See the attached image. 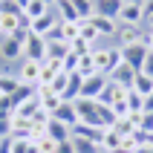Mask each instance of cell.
<instances>
[{"label":"cell","mask_w":153,"mask_h":153,"mask_svg":"<svg viewBox=\"0 0 153 153\" xmlns=\"http://www.w3.org/2000/svg\"><path fill=\"white\" fill-rule=\"evenodd\" d=\"M52 9L43 3V0H29L26 3V9H23V15H26V20L32 23V20H38V17H43V15H49Z\"/></svg>","instance_id":"cell-21"},{"label":"cell","mask_w":153,"mask_h":153,"mask_svg":"<svg viewBox=\"0 0 153 153\" xmlns=\"http://www.w3.org/2000/svg\"><path fill=\"white\" fill-rule=\"evenodd\" d=\"M72 147H75V153H101L98 145L87 142V139H78V136H72Z\"/></svg>","instance_id":"cell-27"},{"label":"cell","mask_w":153,"mask_h":153,"mask_svg":"<svg viewBox=\"0 0 153 153\" xmlns=\"http://www.w3.org/2000/svg\"><path fill=\"white\" fill-rule=\"evenodd\" d=\"M0 38H3V15H0Z\"/></svg>","instance_id":"cell-49"},{"label":"cell","mask_w":153,"mask_h":153,"mask_svg":"<svg viewBox=\"0 0 153 153\" xmlns=\"http://www.w3.org/2000/svg\"><path fill=\"white\" fill-rule=\"evenodd\" d=\"M145 41V26H121L119 23V35H116V43L121 49L124 46H133V43H142Z\"/></svg>","instance_id":"cell-7"},{"label":"cell","mask_w":153,"mask_h":153,"mask_svg":"<svg viewBox=\"0 0 153 153\" xmlns=\"http://www.w3.org/2000/svg\"><path fill=\"white\" fill-rule=\"evenodd\" d=\"M46 136L55 139V142H67V139H72V127L64 124V121H58V119H49V124H46Z\"/></svg>","instance_id":"cell-19"},{"label":"cell","mask_w":153,"mask_h":153,"mask_svg":"<svg viewBox=\"0 0 153 153\" xmlns=\"http://www.w3.org/2000/svg\"><path fill=\"white\" fill-rule=\"evenodd\" d=\"M0 58L9 61V64H17V61H23V43L15 41L12 35L0 38Z\"/></svg>","instance_id":"cell-6"},{"label":"cell","mask_w":153,"mask_h":153,"mask_svg":"<svg viewBox=\"0 0 153 153\" xmlns=\"http://www.w3.org/2000/svg\"><path fill=\"white\" fill-rule=\"evenodd\" d=\"M116 130H119L121 136H133V133L139 130V124L130 119V116H124V119H116Z\"/></svg>","instance_id":"cell-26"},{"label":"cell","mask_w":153,"mask_h":153,"mask_svg":"<svg viewBox=\"0 0 153 153\" xmlns=\"http://www.w3.org/2000/svg\"><path fill=\"white\" fill-rule=\"evenodd\" d=\"M139 127L145 130V133H153V113H142V121H139Z\"/></svg>","instance_id":"cell-38"},{"label":"cell","mask_w":153,"mask_h":153,"mask_svg":"<svg viewBox=\"0 0 153 153\" xmlns=\"http://www.w3.org/2000/svg\"><path fill=\"white\" fill-rule=\"evenodd\" d=\"M78 61H81V55L78 52H69L67 58H64V72H78Z\"/></svg>","instance_id":"cell-33"},{"label":"cell","mask_w":153,"mask_h":153,"mask_svg":"<svg viewBox=\"0 0 153 153\" xmlns=\"http://www.w3.org/2000/svg\"><path fill=\"white\" fill-rule=\"evenodd\" d=\"M93 49H95V46H93V43H87L84 38H78V41H72V52H78V55H90Z\"/></svg>","instance_id":"cell-35"},{"label":"cell","mask_w":153,"mask_h":153,"mask_svg":"<svg viewBox=\"0 0 153 153\" xmlns=\"http://www.w3.org/2000/svg\"><path fill=\"white\" fill-rule=\"evenodd\" d=\"M58 145H61V142H55V139H49V136H43L41 142H38V150H41V153H55V150H58Z\"/></svg>","instance_id":"cell-34"},{"label":"cell","mask_w":153,"mask_h":153,"mask_svg":"<svg viewBox=\"0 0 153 153\" xmlns=\"http://www.w3.org/2000/svg\"><path fill=\"white\" fill-rule=\"evenodd\" d=\"M29 133H32V119L20 116V113H12V136L15 139H29Z\"/></svg>","instance_id":"cell-18"},{"label":"cell","mask_w":153,"mask_h":153,"mask_svg":"<svg viewBox=\"0 0 153 153\" xmlns=\"http://www.w3.org/2000/svg\"><path fill=\"white\" fill-rule=\"evenodd\" d=\"M23 58H32V61H46V38L41 35H29V41L23 43Z\"/></svg>","instance_id":"cell-9"},{"label":"cell","mask_w":153,"mask_h":153,"mask_svg":"<svg viewBox=\"0 0 153 153\" xmlns=\"http://www.w3.org/2000/svg\"><path fill=\"white\" fill-rule=\"evenodd\" d=\"M147 15H153V0H147V3H145V17Z\"/></svg>","instance_id":"cell-44"},{"label":"cell","mask_w":153,"mask_h":153,"mask_svg":"<svg viewBox=\"0 0 153 153\" xmlns=\"http://www.w3.org/2000/svg\"><path fill=\"white\" fill-rule=\"evenodd\" d=\"M145 29H150V32H153V15H147V17H145Z\"/></svg>","instance_id":"cell-45"},{"label":"cell","mask_w":153,"mask_h":153,"mask_svg":"<svg viewBox=\"0 0 153 153\" xmlns=\"http://www.w3.org/2000/svg\"><path fill=\"white\" fill-rule=\"evenodd\" d=\"M110 153H136V150H133V147H127V145H119L116 150H110Z\"/></svg>","instance_id":"cell-42"},{"label":"cell","mask_w":153,"mask_h":153,"mask_svg":"<svg viewBox=\"0 0 153 153\" xmlns=\"http://www.w3.org/2000/svg\"><path fill=\"white\" fill-rule=\"evenodd\" d=\"M17 78H20V84L41 87V61L23 58V61H20V69H17Z\"/></svg>","instance_id":"cell-5"},{"label":"cell","mask_w":153,"mask_h":153,"mask_svg":"<svg viewBox=\"0 0 153 153\" xmlns=\"http://www.w3.org/2000/svg\"><path fill=\"white\" fill-rule=\"evenodd\" d=\"M95 72V64H93V52L90 55H81V61H78V75L87 78V75H93Z\"/></svg>","instance_id":"cell-29"},{"label":"cell","mask_w":153,"mask_h":153,"mask_svg":"<svg viewBox=\"0 0 153 153\" xmlns=\"http://www.w3.org/2000/svg\"><path fill=\"white\" fill-rule=\"evenodd\" d=\"M113 113H116V119H124V116H130L127 98H124V101H116V104H113Z\"/></svg>","instance_id":"cell-37"},{"label":"cell","mask_w":153,"mask_h":153,"mask_svg":"<svg viewBox=\"0 0 153 153\" xmlns=\"http://www.w3.org/2000/svg\"><path fill=\"white\" fill-rule=\"evenodd\" d=\"M136 153H153V145H147V142H145V145L136 147Z\"/></svg>","instance_id":"cell-43"},{"label":"cell","mask_w":153,"mask_h":153,"mask_svg":"<svg viewBox=\"0 0 153 153\" xmlns=\"http://www.w3.org/2000/svg\"><path fill=\"white\" fill-rule=\"evenodd\" d=\"M121 52H124V61H127L130 67L136 69V72H142V67H145L147 55H150V46L142 41V43H133V46H124Z\"/></svg>","instance_id":"cell-4"},{"label":"cell","mask_w":153,"mask_h":153,"mask_svg":"<svg viewBox=\"0 0 153 153\" xmlns=\"http://www.w3.org/2000/svg\"><path fill=\"white\" fill-rule=\"evenodd\" d=\"M133 90H136L142 98H147V95L153 93V78H147L145 72H139V75H136V84H133Z\"/></svg>","instance_id":"cell-24"},{"label":"cell","mask_w":153,"mask_h":153,"mask_svg":"<svg viewBox=\"0 0 153 153\" xmlns=\"http://www.w3.org/2000/svg\"><path fill=\"white\" fill-rule=\"evenodd\" d=\"M0 153H15V136L0 139Z\"/></svg>","instance_id":"cell-39"},{"label":"cell","mask_w":153,"mask_h":153,"mask_svg":"<svg viewBox=\"0 0 153 153\" xmlns=\"http://www.w3.org/2000/svg\"><path fill=\"white\" fill-rule=\"evenodd\" d=\"M81 38H84L87 43H93V46H95V41L101 38V35H98V29L93 26V20H81Z\"/></svg>","instance_id":"cell-25"},{"label":"cell","mask_w":153,"mask_h":153,"mask_svg":"<svg viewBox=\"0 0 153 153\" xmlns=\"http://www.w3.org/2000/svg\"><path fill=\"white\" fill-rule=\"evenodd\" d=\"M72 136L87 139V142H93V145H98V147H101L104 127H93V124H75V127H72Z\"/></svg>","instance_id":"cell-15"},{"label":"cell","mask_w":153,"mask_h":153,"mask_svg":"<svg viewBox=\"0 0 153 153\" xmlns=\"http://www.w3.org/2000/svg\"><path fill=\"white\" fill-rule=\"evenodd\" d=\"M90 20H93V26L98 29L101 38H116L119 35V20H110V17H101V15H93Z\"/></svg>","instance_id":"cell-17"},{"label":"cell","mask_w":153,"mask_h":153,"mask_svg":"<svg viewBox=\"0 0 153 153\" xmlns=\"http://www.w3.org/2000/svg\"><path fill=\"white\" fill-rule=\"evenodd\" d=\"M55 153H75V147H72V139H67V142H61L58 145V150Z\"/></svg>","instance_id":"cell-41"},{"label":"cell","mask_w":153,"mask_h":153,"mask_svg":"<svg viewBox=\"0 0 153 153\" xmlns=\"http://www.w3.org/2000/svg\"><path fill=\"white\" fill-rule=\"evenodd\" d=\"M124 3H133V6H145L147 0H124Z\"/></svg>","instance_id":"cell-46"},{"label":"cell","mask_w":153,"mask_h":153,"mask_svg":"<svg viewBox=\"0 0 153 153\" xmlns=\"http://www.w3.org/2000/svg\"><path fill=\"white\" fill-rule=\"evenodd\" d=\"M121 9H124V0H95V15L110 17V20H119Z\"/></svg>","instance_id":"cell-14"},{"label":"cell","mask_w":153,"mask_h":153,"mask_svg":"<svg viewBox=\"0 0 153 153\" xmlns=\"http://www.w3.org/2000/svg\"><path fill=\"white\" fill-rule=\"evenodd\" d=\"M52 119L64 121V124H69V127L81 124V119H78V107H75V101H61V107H58L55 113H52Z\"/></svg>","instance_id":"cell-13"},{"label":"cell","mask_w":153,"mask_h":153,"mask_svg":"<svg viewBox=\"0 0 153 153\" xmlns=\"http://www.w3.org/2000/svg\"><path fill=\"white\" fill-rule=\"evenodd\" d=\"M43 3H46L49 9H55V6H58V0H43Z\"/></svg>","instance_id":"cell-47"},{"label":"cell","mask_w":153,"mask_h":153,"mask_svg":"<svg viewBox=\"0 0 153 153\" xmlns=\"http://www.w3.org/2000/svg\"><path fill=\"white\" fill-rule=\"evenodd\" d=\"M127 107H130V113H145V98L136 90H127Z\"/></svg>","instance_id":"cell-28"},{"label":"cell","mask_w":153,"mask_h":153,"mask_svg":"<svg viewBox=\"0 0 153 153\" xmlns=\"http://www.w3.org/2000/svg\"><path fill=\"white\" fill-rule=\"evenodd\" d=\"M121 26H145V6H133V3H124L119 15Z\"/></svg>","instance_id":"cell-10"},{"label":"cell","mask_w":153,"mask_h":153,"mask_svg":"<svg viewBox=\"0 0 153 153\" xmlns=\"http://www.w3.org/2000/svg\"><path fill=\"white\" fill-rule=\"evenodd\" d=\"M15 113V101H12V95L0 93V116H12Z\"/></svg>","instance_id":"cell-32"},{"label":"cell","mask_w":153,"mask_h":153,"mask_svg":"<svg viewBox=\"0 0 153 153\" xmlns=\"http://www.w3.org/2000/svg\"><path fill=\"white\" fill-rule=\"evenodd\" d=\"M15 3H17L20 9H26V3H29V0H15Z\"/></svg>","instance_id":"cell-48"},{"label":"cell","mask_w":153,"mask_h":153,"mask_svg":"<svg viewBox=\"0 0 153 153\" xmlns=\"http://www.w3.org/2000/svg\"><path fill=\"white\" fill-rule=\"evenodd\" d=\"M69 3L75 6V12H78L81 20H90V17L95 15V0H69Z\"/></svg>","instance_id":"cell-23"},{"label":"cell","mask_w":153,"mask_h":153,"mask_svg":"<svg viewBox=\"0 0 153 153\" xmlns=\"http://www.w3.org/2000/svg\"><path fill=\"white\" fill-rule=\"evenodd\" d=\"M0 15H23V9L15 0H0Z\"/></svg>","instance_id":"cell-31"},{"label":"cell","mask_w":153,"mask_h":153,"mask_svg":"<svg viewBox=\"0 0 153 153\" xmlns=\"http://www.w3.org/2000/svg\"><path fill=\"white\" fill-rule=\"evenodd\" d=\"M121 133L116 127H104V139H101V153H110V150H116V147L121 145Z\"/></svg>","instance_id":"cell-22"},{"label":"cell","mask_w":153,"mask_h":153,"mask_svg":"<svg viewBox=\"0 0 153 153\" xmlns=\"http://www.w3.org/2000/svg\"><path fill=\"white\" fill-rule=\"evenodd\" d=\"M142 72H145L147 78H153V49H150V55H147V61H145V67H142Z\"/></svg>","instance_id":"cell-40"},{"label":"cell","mask_w":153,"mask_h":153,"mask_svg":"<svg viewBox=\"0 0 153 153\" xmlns=\"http://www.w3.org/2000/svg\"><path fill=\"white\" fill-rule=\"evenodd\" d=\"M69 52H72V43L61 41V38H46V58H58V61H64Z\"/></svg>","instance_id":"cell-16"},{"label":"cell","mask_w":153,"mask_h":153,"mask_svg":"<svg viewBox=\"0 0 153 153\" xmlns=\"http://www.w3.org/2000/svg\"><path fill=\"white\" fill-rule=\"evenodd\" d=\"M55 15H58L61 23H78V20H81V17H78V12H75V6H72L69 0H58V6H55Z\"/></svg>","instance_id":"cell-20"},{"label":"cell","mask_w":153,"mask_h":153,"mask_svg":"<svg viewBox=\"0 0 153 153\" xmlns=\"http://www.w3.org/2000/svg\"><path fill=\"white\" fill-rule=\"evenodd\" d=\"M93 64H95V72L110 75L113 69L119 67V61H116V55H113V46H95L93 49Z\"/></svg>","instance_id":"cell-2"},{"label":"cell","mask_w":153,"mask_h":153,"mask_svg":"<svg viewBox=\"0 0 153 153\" xmlns=\"http://www.w3.org/2000/svg\"><path fill=\"white\" fill-rule=\"evenodd\" d=\"M58 15H55V9H52L49 15H43V17H38V20H32L29 23V29H32V35H41V38H49L55 29H58Z\"/></svg>","instance_id":"cell-8"},{"label":"cell","mask_w":153,"mask_h":153,"mask_svg":"<svg viewBox=\"0 0 153 153\" xmlns=\"http://www.w3.org/2000/svg\"><path fill=\"white\" fill-rule=\"evenodd\" d=\"M136 75H139V72L130 67L127 61H121L119 67L110 72V78H113V81H116V84H121V87H127V90H133V84H136Z\"/></svg>","instance_id":"cell-11"},{"label":"cell","mask_w":153,"mask_h":153,"mask_svg":"<svg viewBox=\"0 0 153 153\" xmlns=\"http://www.w3.org/2000/svg\"><path fill=\"white\" fill-rule=\"evenodd\" d=\"M75 107H78V119H81V124H93V127H101V116H98L101 104L95 101V98H78V101H75Z\"/></svg>","instance_id":"cell-1"},{"label":"cell","mask_w":153,"mask_h":153,"mask_svg":"<svg viewBox=\"0 0 153 153\" xmlns=\"http://www.w3.org/2000/svg\"><path fill=\"white\" fill-rule=\"evenodd\" d=\"M12 136V116H0V139Z\"/></svg>","instance_id":"cell-36"},{"label":"cell","mask_w":153,"mask_h":153,"mask_svg":"<svg viewBox=\"0 0 153 153\" xmlns=\"http://www.w3.org/2000/svg\"><path fill=\"white\" fill-rule=\"evenodd\" d=\"M52 90H55V93L61 95V98H64V93H67V87H69V72H61L58 78H55V81H52Z\"/></svg>","instance_id":"cell-30"},{"label":"cell","mask_w":153,"mask_h":153,"mask_svg":"<svg viewBox=\"0 0 153 153\" xmlns=\"http://www.w3.org/2000/svg\"><path fill=\"white\" fill-rule=\"evenodd\" d=\"M38 98H41V107L49 113V116L58 110V107H61V101H64V98H61V95L55 93L49 84H41V87H38Z\"/></svg>","instance_id":"cell-12"},{"label":"cell","mask_w":153,"mask_h":153,"mask_svg":"<svg viewBox=\"0 0 153 153\" xmlns=\"http://www.w3.org/2000/svg\"><path fill=\"white\" fill-rule=\"evenodd\" d=\"M110 75H104V72H93V75L84 78V84H81V98H98L104 93V87H107Z\"/></svg>","instance_id":"cell-3"}]
</instances>
